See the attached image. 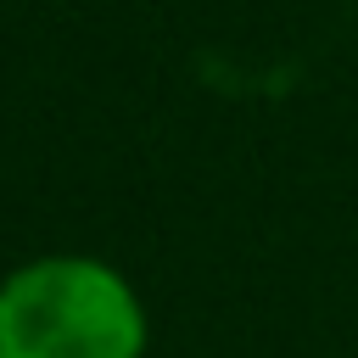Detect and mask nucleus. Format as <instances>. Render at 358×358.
<instances>
[{
    "instance_id": "nucleus-1",
    "label": "nucleus",
    "mask_w": 358,
    "mask_h": 358,
    "mask_svg": "<svg viewBox=\"0 0 358 358\" xmlns=\"http://www.w3.org/2000/svg\"><path fill=\"white\" fill-rule=\"evenodd\" d=\"M145 313L95 257H39L0 285V358H140Z\"/></svg>"
}]
</instances>
